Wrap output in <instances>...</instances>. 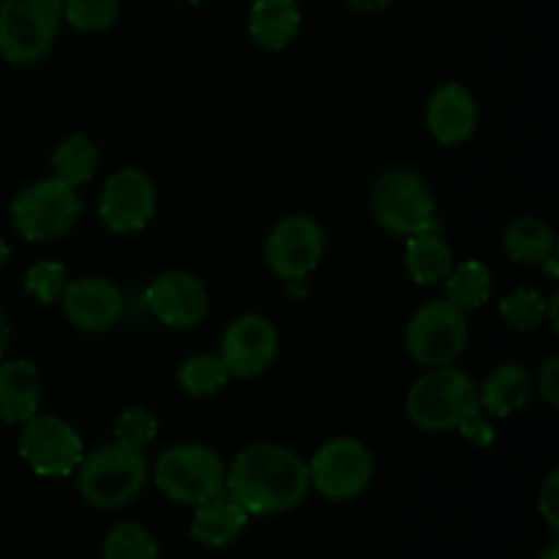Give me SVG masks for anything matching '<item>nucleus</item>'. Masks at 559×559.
I'll use <instances>...</instances> for the list:
<instances>
[{
    "mask_svg": "<svg viewBox=\"0 0 559 559\" xmlns=\"http://www.w3.org/2000/svg\"><path fill=\"white\" fill-rule=\"evenodd\" d=\"M224 489L249 516L293 511L311 489L309 467L289 448L260 442L233 459Z\"/></svg>",
    "mask_w": 559,
    "mask_h": 559,
    "instance_id": "nucleus-1",
    "label": "nucleus"
},
{
    "mask_svg": "<svg viewBox=\"0 0 559 559\" xmlns=\"http://www.w3.org/2000/svg\"><path fill=\"white\" fill-rule=\"evenodd\" d=\"M475 413H480L478 382L453 366L429 369L407 393L409 420L424 431L459 429Z\"/></svg>",
    "mask_w": 559,
    "mask_h": 559,
    "instance_id": "nucleus-2",
    "label": "nucleus"
},
{
    "mask_svg": "<svg viewBox=\"0 0 559 559\" xmlns=\"http://www.w3.org/2000/svg\"><path fill=\"white\" fill-rule=\"evenodd\" d=\"M76 473L80 495L102 511H115L142 495L147 484V459L136 448L109 442L87 453Z\"/></svg>",
    "mask_w": 559,
    "mask_h": 559,
    "instance_id": "nucleus-3",
    "label": "nucleus"
},
{
    "mask_svg": "<svg viewBox=\"0 0 559 559\" xmlns=\"http://www.w3.org/2000/svg\"><path fill=\"white\" fill-rule=\"evenodd\" d=\"M158 491L180 506H202L224 491L227 469L213 448L200 442H180L164 451L153 473Z\"/></svg>",
    "mask_w": 559,
    "mask_h": 559,
    "instance_id": "nucleus-4",
    "label": "nucleus"
},
{
    "mask_svg": "<svg viewBox=\"0 0 559 559\" xmlns=\"http://www.w3.org/2000/svg\"><path fill=\"white\" fill-rule=\"evenodd\" d=\"M63 20V0H3L0 3V55L11 66L47 58Z\"/></svg>",
    "mask_w": 559,
    "mask_h": 559,
    "instance_id": "nucleus-5",
    "label": "nucleus"
},
{
    "mask_svg": "<svg viewBox=\"0 0 559 559\" xmlns=\"http://www.w3.org/2000/svg\"><path fill=\"white\" fill-rule=\"evenodd\" d=\"M371 213L377 224L393 235H418L435 229L437 202L429 183L413 169H391L371 189Z\"/></svg>",
    "mask_w": 559,
    "mask_h": 559,
    "instance_id": "nucleus-6",
    "label": "nucleus"
},
{
    "mask_svg": "<svg viewBox=\"0 0 559 559\" xmlns=\"http://www.w3.org/2000/svg\"><path fill=\"white\" fill-rule=\"evenodd\" d=\"M82 202L71 186L60 180H38L27 186L11 205V218L20 235L33 243L58 240L80 222Z\"/></svg>",
    "mask_w": 559,
    "mask_h": 559,
    "instance_id": "nucleus-7",
    "label": "nucleus"
},
{
    "mask_svg": "<svg viewBox=\"0 0 559 559\" xmlns=\"http://www.w3.org/2000/svg\"><path fill=\"white\" fill-rule=\"evenodd\" d=\"M309 484L325 500L344 502L358 497L374 478V459L371 451L355 437H336L320 445L311 456Z\"/></svg>",
    "mask_w": 559,
    "mask_h": 559,
    "instance_id": "nucleus-8",
    "label": "nucleus"
},
{
    "mask_svg": "<svg viewBox=\"0 0 559 559\" xmlns=\"http://www.w3.org/2000/svg\"><path fill=\"white\" fill-rule=\"evenodd\" d=\"M467 317L448 300L420 306L407 325V349L420 366H451L467 347Z\"/></svg>",
    "mask_w": 559,
    "mask_h": 559,
    "instance_id": "nucleus-9",
    "label": "nucleus"
},
{
    "mask_svg": "<svg viewBox=\"0 0 559 559\" xmlns=\"http://www.w3.org/2000/svg\"><path fill=\"white\" fill-rule=\"evenodd\" d=\"M20 456L41 478H69L85 459V445L58 415H33L20 431Z\"/></svg>",
    "mask_w": 559,
    "mask_h": 559,
    "instance_id": "nucleus-10",
    "label": "nucleus"
},
{
    "mask_svg": "<svg viewBox=\"0 0 559 559\" xmlns=\"http://www.w3.org/2000/svg\"><path fill=\"white\" fill-rule=\"evenodd\" d=\"M325 254V233L311 216H287L271 229L265 240V260L276 276L304 278L320 265Z\"/></svg>",
    "mask_w": 559,
    "mask_h": 559,
    "instance_id": "nucleus-11",
    "label": "nucleus"
},
{
    "mask_svg": "<svg viewBox=\"0 0 559 559\" xmlns=\"http://www.w3.org/2000/svg\"><path fill=\"white\" fill-rule=\"evenodd\" d=\"M156 186L142 169L126 167L109 175L104 183L102 202H98V216L107 224V229L118 235L140 233L151 224L156 213Z\"/></svg>",
    "mask_w": 559,
    "mask_h": 559,
    "instance_id": "nucleus-12",
    "label": "nucleus"
},
{
    "mask_svg": "<svg viewBox=\"0 0 559 559\" xmlns=\"http://www.w3.org/2000/svg\"><path fill=\"white\" fill-rule=\"evenodd\" d=\"M278 355V331L267 317L243 314L224 331L222 364L229 377H260L273 366Z\"/></svg>",
    "mask_w": 559,
    "mask_h": 559,
    "instance_id": "nucleus-13",
    "label": "nucleus"
},
{
    "mask_svg": "<svg viewBox=\"0 0 559 559\" xmlns=\"http://www.w3.org/2000/svg\"><path fill=\"white\" fill-rule=\"evenodd\" d=\"M145 304L162 325L178 331L200 325L211 309L205 284L183 271H167L153 278L145 293Z\"/></svg>",
    "mask_w": 559,
    "mask_h": 559,
    "instance_id": "nucleus-14",
    "label": "nucleus"
},
{
    "mask_svg": "<svg viewBox=\"0 0 559 559\" xmlns=\"http://www.w3.org/2000/svg\"><path fill=\"white\" fill-rule=\"evenodd\" d=\"M66 320L85 333H102L123 320L126 300L115 282L102 276H85L80 282H69L63 298Z\"/></svg>",
    "mask_w": 559,
    "mask_h": 559,
    "instance_id": "nucleus-15",
    "label": "nucleus"
},
{
    "mask_svg": "<svg viewBox=\"0 0 559 559\" xmlns=\"http://www.w3.org/2000/svg\"><path fill=\"white\" fill-rule=\"evenodd\" d=\"M426 126L431 136L442 145H462L473 136L478 126V104L475 96L459 82H445L437 87L426 107Z\"/></svg>",
    "mask_w": 559,
    "mask_h": 559,
    "instance_id": "nucleus-16",
    "label": "nucleus"
},
{
    "mask_svg": "<svg viewBox=\"0 0 559 559\" xmlns=\"http://www.w3.org/2000/svg\"><path fill=\"white\" fill-rule=\"evenodd\" d=\"M41 404V374L31 360H9L0 366V420L25 424L38 415Z\"/></svg>",
    "mask_w": 559,
    "mask_h": 559,
    "instance_id": "nucleus-17",
    "label": "nucleus"
},
{
    "mask_svg": "<svg viewBox=\"0 0 559 559\" xmlns=\"http://www.w3.org/2000/svg\"><path fill=\"white\" fill-rule=\"evenodd\" d=\"M246 524H249V513L222 491L213 500L197 506L194 519H191V538L207 549H224L240 538Z\"/></svg>",
    "mask_w": 559,
    "mask_h": 559,
    "instance_id": "nucleus-18",
    "label": "nucleus"
},
{
    "mask_svg": "<svg viewBox=\"0 0 559 559\" xmlns=\"http://www.w3.org/2000/svg\"><path fill=\"white\" fill-rule=\"evenodd\" d=\"M300 31V9L295 0H254L249 14V33L262 49L289 47Z\"/></svg>",
    "mask_w": 559,
    "mask_h": 559,
    "instance_id": "nucleus-19",
    "label": "nucleus"
},
{
    "mask_svg": "<svg viewBox=\"0 0 559 559\" xmlns=\"http://www.w3.org/2000/svg\"><path fill=\"white\" fill-rule=\"evenodd\" d=\"M480 407L489 409L495 418H508L527 407L533 399V377L519 364H502L478 385Z\"/></svg>",
    "mask_w": 559,
    "mask_h": 559,
    "instance_id": "nucleus-20",
    "label": "nucleus"
},
{
    "mask_svg": "<svg viewBox=\"0 0 559 559\" xmlns=\"http://www.w3.org/2000/svg\"><path fill=\"white\" fill-rule=\"evenodd\" d=\"M502 246H506L508 257L513 262H522V265L540 267L555 260L557 254L555 229L533 216L516 218L513 224H508L506 235H502Z\"/></svg>",
    "mask_w": 559,
    "mask_h": 559,
    "instance_id": "nucleus-21",
    "label": "nucleus"
},
{
    "mask_svg": "<svg viewBox=\"0 0 559 559\" xmlns=\"http://www.w3.org/2000/svg\"><path fill=\"white\" fill-rule=\"evenodd\" d=\"M404 267L418 284H437L451 273L453 249L442 235L435 229L409 235L407 249H404Z\"/></svg>",
    "mask_w": 559,
    "mask_h": 559,
    "instance_id": "nucleus-22",
    "label": "nucleus"
},
{
    "mask_svg": "<svg viewBox=\"0 0 559 559\" xmlns=\"http://www.w3.org/2000/svg\"><path fill=\"white\" fill-rule=\"evenodd\" d=\"M49 164H52L55 180L76 189V186L87 183V180H93V175H96L98 145L91 136L74 134L55 147Z\"/></svg>",
    "mask_w": 559,
    "mask_h": 559,
    "instance_id": "nucleus-23",
    "label": "nucleus"
},
{
    "mask_svg": "<svg viewBox=\"0 0 559 559\" xmlns=\"http://www.w3.org/2000/svg\"><path fill=\"white\" fill-rule=\"evenodd\" d=\"M445 293L448 304L456 309H480L491 295V271L480 260L459 262L445 276Z\"/></svg>",
    "mask_w": 559,
    "mask_h": 559,
    "instance_id": "nucleus-24",
    "label": "nucleus"
},
{
    "mask_svg": "<svg viewBox=\"0 0 559 559\" xmlns=\"http://www.w3.org/2000/svg\"><path fill=\"white\" fill-rule=\"evenodd\" d=\"M104 559H158V546L142 524L120 522L104 538Z\"/></svg>",
    "mask_w": 559,
    "mask_h": 559,
    "instance_id": "nucleus-25",
    "label": "nucleus"
},
{
    "mask_svg": "<svg viewBox=\"0 0 559 559\" xmlns=\"http://www.w3.org/2000/svg\"><path fill=\"white\" fill-rule=\"evenodd\" d=\"M229 380L227 366L218 355H194L178 371V382L189 396H211Z\"/></svg>",
    "mask_w": 559,
    "mask_h": 559,
    "instance_id": "nucleus-26",
    "label": "nucleus"
},
{
    "mask_svg": "<svg viewBox=\"0 0 559 559\" xmlns=\"http://www.w3.org/2000/svg\"><path fill=\"white\" fill-rule=\"evenodd\" d=\"M500 314L508 325L527 333L544 325L549 309H546V300L538 289H516L500 300Z\"/></svg>",
    "mask_w": 559,
    "mask_h": 559,
    "instance_id": "nucleus-27",
    "label": "nucleus"
},
{
    "mask_svg": "<svg viewBox=\"0 0 559 559\" xmlns=\"http://www.w3.org/2000/svg\"><path fill=\"white\" fill-rule=\"evenodd\" d=\"M63 16L82 33H102L118 20V0H63Z\"/></svg>",
    "mask_w": 559,
    "mask_h": 559,
    "instance_id": "nucleus-28",
    "label": "nucleus"
},
{
    "mask_svg": "<svg viewBox=\"0 0 559 559\" xmlns=\"http://www.w3.org/2000/svg\"><path fill=\"white\" fill-rule=\"evenodd\" d=\"M66 287H69V273L60 262L44 260L27 267L25 273V293L41 300L44 306H52L63 298Z\"/></svg>",
    "mask_w": 559,
    "mask_h": 559,
    "instance_id": "nucleus-29",
    "label": "nucleus"
},
{
    "mask_svg": "<svg viewBox=\"0 0 559 559\" xmlns=\"http://www.w3.org/2000/svg\"><path fill=\"white\" fill-rule=\"evenodd\" d=\"M158 435V420L153 418L151 409L134 407L129 413H123L115 424V442H123V445L136 448V451H145Z\"/></svg>",
    "mask_w": 559,
    "mask_h": 559,
    "instance_id": "nucleus-30",
    "label": "nucleus"
},
{
    "mask_svg": "<svg viewBox=\"0 0 559 559\" xmlns=\"http://www.w3.org/2000/svg\"><path fill=\"white\" fill-rule=\"evenodd\" d=\"M538 513L544 516L546 527H549L551 533H559V469H551L544 489H540Z\"/></svg>",
    "mask_w": 559,
    "mask_h": 559,
    "instance_id": "nucleus-31",
    "label": "nucleus"
},
{
    "mask_svg": "<svg viewBox=\"0 0 559 559\" xmlns=\"http://www.w3.org/2000/svg\"><path fill=\"white\" fill-rule=\"evenodd\" d=\"M538 391L540 396L546 399V404L549 407H559V358L546 360V366L540 369L538 374Z\"/></svg>",
    "mask_w": 559,
    "mask_h": 559,
    "instance_id": "nucleus-32",
    "label": "nucleus"
},
{
    "mask_svg": "<svg viewBox=\"0 0 559 559\" xmlns=\"http://www.w3.org/2000/svg\"><path fill=\"white\" fill-rule=\"evenodd\" d=\"M459 429H462L464 440L473 442V445H478V448H486L495 442V429H491V426L480 418V413L469 415L467 420H462V424H459Z\"/></svg>",
    "mask_w": 559,
    "mask_h": 559,
    "instance_id": "nucleus-33",
    "label": "nucleus"
},
{
    "mask_svg": "<svg viewBox=\"0 0 559 559\" xmlns=\"http://www.w3.org/2000/svg\"><path fill=\"white\" fill-rule=\"evenodd\" d=\"M393 0H347V5H353L355 11H364V14H374V11L388 9Z\"/></svg>",
    "mask_w": 559,
    "mask_h": 559,
    "instance_id": "nucleus-34",
    "label": "nucleus"
},
{
    "mask_svg": "<svg viewBox=\"0 0 559 559\" xmlns=\"http://www.w3.org/2000/svg\"><path fill=\"white\" fill-rule=\"evenodd\" d=\"M9 336H11V331H9V322H5L3 311H0V358H3L5 347H9Z\"/></svg>",
    "mask_w": 559,
    "mask_h": 559,
    "instance_id": "nucleus-35",
    "label": "nucleus"
},
{
    "mask_svg": "<svg viewBox=\"0 0 559 559\" xmlns=\"http://www.w3.org/2000/svg\"><path fill=\"white\" fill-rule=\"evenodd\" d=\"M535 559H559V546L557 544H549Z\"/></svg>",
    "mask_w": 559,
    "mask_h": 559,
    "instance_id": "nucleus-36",
    "label": "nucleus"
},
{
    "mask_svg": "<svg viewBox=\"0 0 559 559\" xmlns=\"http://www.w3.org/2000/svg\"><path fill=\"white\" fill-rule=\"evenodd\" d=\"M5 260H9V246H5V240L0 238V267L5 265Z\"/></svg>",
    "mask_w": 559,
    "mask_h": 559,
    "instance_id": "nucleus-37",
    "label": "nucleus"
},
{
    "mask_svg": "<svg viewBox=\"0 0 559 559\" xmlns=\"http://www.w3.org/2000/svg\"><path fill=\"white\" fill-rule=\"evenodd\" d=\"M180 3H191V5H194V3H202V0H180Z\"/></svg>",
    "mask_w": 559,
    "mask_h": 559,
    "instance_id": "nucleus-38",
    "label": "nucleus"
}]
</instances>
